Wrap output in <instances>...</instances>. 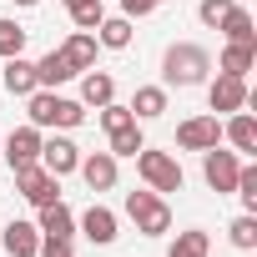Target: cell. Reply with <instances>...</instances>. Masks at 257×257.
I'll return each instance as SVG.
<instances>
[{"label": "cell", "instance_id": "5b68a950", "mask_svg": "<svg viewBox=\"0 0 257 257\" xmlns=\"http://www.w3.org/2000/svg\"><path fill=\"white\" fill-rule=\"evenodd\" d=\"M237 172H242V157H237V152H222V147L202 152V177H207V187H212L217 197L237 187Z\"/></svg>", "mask_w": 257, "mask_h": 257}, {"label": "cell", "instance_id": "52a82bcc", "mask_svg": "<svg viewBox=\"0 0 257 257\" xmlns=\"http://www.w3.org/2000/svg\"><path fill=\"white\" fill-rule=\"evenodd\" d=\"M217 142H222V121L217 116H187L177 126V147L182 152H212Z\"/></svg>", "mask_w": 257, "mask_h": 257}, {"label": "cell", "instance_id": "f1b7e54d", "mask_svg": "<svg viewBox=\"0 0 257 257\" xmlns=\"http://www.w3.org/2000/svg\"><path fill=\"white\" fill-rule=\"evenodd\" d=\"M96 111H101V126H106V132H121V126L137 121L132 106H121V101H106V106H96Z\"/></svg>", "mask_w": 257, "mask_h": 257}, {"label": "cell", "instance_id": "1f68e13d", "mask_svg": "<svg viewBox=\"0 0 257 257\" xmlns=\"http://www.w3.org/2000/svg\"><path fill=\"white\" fill-rule=\"evenodd\" d=\"M157 6H167V0H121V16H126V21H137V16H152Z\"/></svg>", "mask_w": 257, "mask_h": 257}, {"label": "cell", "instance_id": "d6a6232c", "mask_svg": "<svg viewBox=\"0 0 257 257\" xmlns=\"http://www.w3.org/2000/svg\"><path fill=\"white\" fill-rule=\"evenodd\" d=\"M11 6H21V11H31V6H41V0H11Z\"/></svg>", "mask_w": 257, "mask_h": 257}, {"label": "cell", "instance_id": "9c48e42d", "mask_svg": "<svg viewBox=\"0 0 257 257\" xmlns=\"http://www.w3.org/2000/svg\"><path fill=\"white\" fill-rule=\"evenodd\" d=\"M41 167H46L51 177H71V172L81 167V147L66 142V137H51V142H41Z\"/></svg>", "mask_w": 257, "mask_h": 257}, {"label": "cell", "instance_id": "8fae6325", "mask_svg": "<svg viewBox=\"0 0 257 257\" xmlns=\"http://www.w3.org/2000/svg\"><path fill=\"white\" fill-rule=\"evenodd\" d=\"M76 172L86 177L91 192H111V187H116V157H111V152H91V157H81Z\"/></svg>", "mask_w": 257, "mask_h": 257}, {"label": "cell", "instance_id": "277c9868", "mask_svg": "<svg viewBox=\"0 0 257 257\" xmlns=\"http://www.w3.org/2000/svg\"><path fill=\"white\" fill-rule=\"evenodd\" d=\"M11 177H16V192H21L26 202H36V207H51V202H61V177H51L41 162H31V167H16Z\"/></svg>", "mask_w": 257, "mask_h": 257}, {"label": "cell", "instance_id": "4fadbf2b", "mask_svg": "<svg viewBox=\"0 0 257 257\" xmlns=\"http://www.w3.org/2000/svg\"><path fill=\"white\" fill-rule=\"evenodd\" d=\"M81 232H86L96 247H111V242H116V212H111V207H101V202H91V207H86V217H81Z\"/></svg>", "mask_w": 257, "mask_h": 257}, {"label": "cell", "instance_id": "ffe728a7", "mask_svg": "<svg viewBox=\"0 0 257 257\" xmlns=\"http://www.w3.org/2000/svg\"><path fill=\"white\" fill-rule=\"evenodd\" d=\"M71 76H76V71H71V61H66L61 51H51V56H41V61H36V81H41L46 91H56V86H66Z\"/></svg>", "mask_w": 257, "mask_h": 257}, {"label": "cell", "instance_id": "83f0119b", "mask_svg": "<svg viewBox=\"0 0 257 257\" xmlns=\"http://www.w3.org/2000/svg\"><path fill=\"white\" fill-rule=\"evenodd\" d=\"M232 192H237V197H242V207L257 217V167H247V162H242V172H237V187H232Z\"/></svg>", "mask_w": 257, "mask_h": 257}, {"label": "cell", "instance_id": "6da1fadb", "mask_svg": "<svg viewBox=\"0 0 257 257\" xmlns=\"http://www.w3.org/2000/svg\"><path fill=\"white\" fill-rule=\"evenodd\" d=\"M207 71H212L207 46L177 41V46H167V56H162V81H167V86H202Z\"/></svg>", "mask_w": 257, "mask_h": 257}, {"label": "cell", "instance_id": "cb8c5ba5", "mask_svg": "<svg viewBox=\"0 0 257 257\" xmlns=\"http://www.w3.org/2000/svg\"><path fill=\"white\" fill-rule=\"evenodd\" d=\"M207 252H212V237L202 227H192V232H177V242H172L167 257H207Z\"/></svg>", "mask_w": 257, "mask_h": 257}, {"label": "cell", "instance_id": "e0dca14e", "mask_svg": "<svg viewBox=\"0 0 257 257\" xmlns=\"http://www.w3.org/2000/svg\"><path fill=\"white\" fill-rule=\"evenodd\" d=\"M222 137L237 147V157H242V152H257V121H252L247 111H232V121L222 126Z\"/></svg>", "mask_w": 257, "mask_h": 257}, {"label": "cell", "instance_id": "484cf974", "mask_svg": "<svg viewBox=\"0 0 257 257\" xmlns=\"http://www.w3.org/2000/svg\"><path fill=\"white\" fill-rule=\"evenodd\" d=\"M227 237H232V247H237V252H252V247H257V217H252V212H242V217L227 227Z\"/></svg>", "mask_w": 257, "mask_h": 257}, {"label": "cell", "instance_id": "7c38bea8", "mask_svg": "<svg viewBox=\"0 0 257 257\" xmlns=\"http://www.w3.org/2000/svg\"><path fill=\"white\" fill-rule=\"evenodd\" d=\"M0 242H6L11 257H36V252H41V227H36V222H6Z\"/></svg>", "mask_w": 257, "mask_h": 257}, {"label": "cell", "instance_id": "ba28073f", "mask_svg": "<svg viewBox=\"0 0 257 257\" xmlns=\"http://www.w3.org/2000/svg\"><path fill=\"white\" fill-rule=\"evenodd\" d=\"M207 101H212V116H232L247 106V81L242 76H217L207 86Z\"/></svg>", "mask_w": 257, "mask_h": 257}, {"label": "cell", "instance_id": "d4e9b609", "mask_svg": "<svg viewBox=\"0 0 257 257\" xmlns=\"http://www.w3.org/2000/svg\"><path fill=\"white\" fill-rule=\"evenodd\" d=\"M66 11H71V21H76V31H96L101 26V0H66Z\"/></svg>", "mask_w": 257, "mask_h": 257}, {"label": "cell", "instance_id": "4316f807", "mask_svg": "<svg viewBox=\"0 0 257 257\" xmlns=\"http://www.w3.org/2000/svg\"><path fill=\"white\" fill-rule=\"evenodd\" d=\"M21 51H26V26L0 21V61H11V56H21Z\"/></svg>", "mask_w": 257, "mask_h": 257}, {"label": "cell", "instance_id": "5bb4252c", "mask_svg": "<svg viewBox=\"0 0 257 257\" xmlns=\"http://www.w3.org/2000/svg\"><path fill=\"white\" fill-rule=\"evenodd\" d=\"M106 101H116V81H111V71H86L81 76V106H106Z\"/></svg>", "mask_w": 257, "mask_h": 257}, {"label": "cell", "instance_id": "3957f363", "mask_svg": "<svg viewBox=\"0 0 257 257\" xmlns=\"http://www.w3.org/2000/svg\"><path fill=\"white\" fill-rule=\"evenodd\" d=\"M137 172H142V182L152 187V192H182V167H177V157H167V152H152V147H142L137 152Z\"/></svg>", "mask_w": 257, "mask_h": 257}, {"label": "cell", "instance_id": "7a4b0ae2", "mask_svg": "<svg viewBox=\"0 0 257 257\" xmlns=\"http://www.w3.org/2000/svg\"><path fill=\"white\" fill-rule=\"evenodd\" d=\"M126 217H132L137 232H147V237L172 232V207L162 202V192H126Z\"/></svg>", "mask_w": 257, "mask_h": 257}, {"label": "cell", "instance_id": "ac0fdd59", "mask_svg": "<svg viewBox=\"0 0 257 257\" xmlns=\"http://www.w3.org/2000/svg\"><path fill=\"white\" fill-rule=\"evenodd\" d=\"M217 31L227 36V41H237V46H257V31H252V16L242 11V6H232L222 21H217Z\"/></svg>", "mask_w": 257, "mask_h": 257}, {"label": "cell", "instance_id": "603a6c76", "mask_svg": "<svg viewBox=\"0 0 257 257\" xmlns=\"http://www.w3.org/2000/svg\"><path fill=\"white\" fill-rule=\"evenodd\" d=\"M106 137H111V157H137V152L147 147V137H142V121L121 126V132H106Z\"/></svg>", "mask_w": 257, "mask_h": 257}, {"label": "cell", "instance_id": "d6986e66", "mask_svg": "<svg viewBox=\"0 0 257 257\" xmlns=\"http://www.w3.org/2000/svg\"><path fill=\"white\" fill-rule=\"evenodd\" d=\"M252 61H257V46H237V41H227V51L217 56V71H222V76H242V81H247Z\"/></svg>", "mask_w": 257, "mask_h": 257}, {"label": "cell", "instance_id": "f546056e", "mask_svg": "<svg viewBox=\"0 0 257 257\" xmlns=\"http://www.w3.org/2000/svg\"><path fill=\"white\" fill-rule=\"evenodd\" d=\"M232 6H237V0H202V6H197V16H202V26H212V31H217V21H222Z\"/></svg>", "mask_w": 257, "mask_h": 257}, {"label": "cell", "instance_id": "8992f818", "mask_svg": "<svg viewBox=\"0 0 257 257\" xmlns=\"http://www.w3.org/2000/svg\"><path fill=\"white\" fill-rule=\"evenodd\" d=\"M41 126H16L11 137H0V157L11 162V172L16 167H31V162H41Z\"/></svg>", "mask_w": 257, "mask_h": 257}, {"label": "cell", "instance_id": "2e32d148", "mask_svg": "<svg viewBox=\"0 0 257 257\" xmlns=\"http://www.w3.org/2000/svg\"><path fill=\"white\" fill-rule=\"evenodd\" d=\"M36 227H41V237H71V232H76V217H71L66 202H51V207H41Z\"/></svg>", "mask_w": 257, "mask_h": 257}, {"label": "cell", "instance_id": "30bf717a", "mask_svg": "<svg viewBox=\"0 0 257 257\" xmlns=\"http://www.w3.org/2000/svg\"><path fill=\"white\" fill-rule=\"evenodd\" d=\"M96 51H101L96 31H71V36H66V46H61V56L71 61V71H76V76L96 66Z\"/></svg>", "mask_w": 257, "mask_h": 257}, {"label": "cell", "instance_id": "44dd1931", "mask_svg": "<svg viewBox=\"0 0 257 257\" xmlns=\"http://www.w3.org/2000/svg\"><path fill=\"white\" fill-rule=\"evenodd\" d=\"M96 41H101L106 51H126V46H132V21H126V16H101Z\"/></svg>", "mask_w": 257, "mask_h": 257}, {"label": "cell", "instance_id": "9a60e30c", "mask_svg": "<svg viewBox=\"0 0 257 257\" xmlns=\"http://www.w3.org/2000/svg\"><path fill=\"white\" fill-rule=\"evenodd\" d=\"M41 81H36V61H26V56H11L6 61V91L11 96H31Z\"/></svg>", "mask_w": 257, "mask_h": 257}, {"label": "cell", "instance_id": "7402d4cb", "mask_svg": "<svg viewBox=\"0 0 257 257\" xmlns=\"http://www.w3.org/2000/svg\"><path fill=\"white\" fill-rule=\"evenodd\" d=\"M162 111H167V86H142L132 96V116L137 121H157Z\"/></svg>", "mask_w": 257, "mask_h": 257}, {"label": "cell", "instance_id": "4dcf8cb0", "mask_svg": "<svg viewBox=\"0 0 257 257\" xmlns=\"http://www.w3.org/2000/svg\"><path fill=\"white\" fill-rule=\"evenodd\" d=\"M36 257H76V247H71V237H41Z\"/></svg>", "mask_w": 257, "mask_h": 257}]
</instances>
